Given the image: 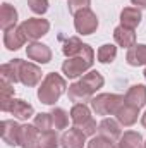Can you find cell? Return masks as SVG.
<instances>
[{"label": "cell", "instance_id": "12", "mask_svg": "<svg viewBox=\"0 0 146 148\" xmlns=\"http://www.w3.org/2000/svg\"><path fill=\"white\" fill-rule=\"evenodd\" d=\"M117 117H119V121H120L122 124L131 126V124H134L136 119H138V107H134V105H131V103H124V105L119 107Z\"/></svg>", "mask_w": 146, "mask_h": 148}, {"label": "cell", "instance_id": "21", "mask_svg": "<svg viewBox=\"0 0 146 148\" xmlns=\"http://www.w3.org/2000/svg\"><path fill=\"white\" fill-rule=\"evenodd\" d=\"M16 19H17V12L9 3H3L2 5V28L7 31L10 26L16 24Z\"/></svg>", "mask_w": 146, "mask_h": 148}, {"label": "cell", "instance_id": "20", "mask_svg": "<svg viewBox=\"0 0 146 148\" xmlns=\"http://www.w3.org/2000/svg\"><path fill=\"white\" fill-rule=\"evenodd\" d=\"M100 134L105 136V138H108L110 141H113V140L120 134V129H119V126H117L113 121L105 119V121L100 124Z\"/></svg>", "mask_w": 146, "mask_h": 148}, {"label": "cell", "instance_id": "10", "mask_svg": "<svg viewBox=\"0 0 146 148\" xmlns=\"http://www.w3.org/2000/svg\"><path fill=\"white\" fill-rule=\"evenodd\" d=\"M3 110L12 112V114H14V115H17L19 119H28V117H31V115H33V107H31V105H28V103H26V102H23V100H12V102H10V105L3 107Z\"/></svg>", "mask_w": 146, "mask_h": 148}, {"label": "cell", "instance_id": "33", "mask_svg": "<svg viewBox=\"0 0 146 148\" xmlns=\"http://www.w3.org/2000/svg\"><path fill=\"white\" fill-rule=\"evenodd\" d=\"M145 76H146V71H145Z\"/></svg>", "mask_w": 146, "mask_h": 148}, {"label": "cell", "instance_id": "32", "mask_svg": "<svg viewBox=\"0 0 146 148\" xmlns=\"http://www.w3.org/2000/svg\"><path fill=\"white\" fill-rule=\"evenodd\" d=\"M143 124H145V127H146V114L143 115Z\"/></svg>", "mask_w": 146, "mask_h": 148}, {"label": "cell", "instance_id": "25", "mask_svg": "<svg viewBox=\"0 0 146 148\" xmlns=\"http://www.w3.org/2000/svg\"><path fill=\"white\" fill-rule=\"evenodd\" d=\"M50 117H52V124H55V127L62 129V127L67 126V115H65L64 110L57 109V110H53L52 114H50Z\"/></svg>", "mask_w": 146, "mask_h": 148}, {"label": "cell", "instance_id": "17", "mask_svg": "<svg viewBox=\"0 0 146 148\" xmlns=\"http://www.w3.org/2000/svg\"><path fill=\"white\" fill-rule=\"evenodd\" d=\"M122 26L129 28V29H134L138 24H139V19H141V12L138 9H124L122 14Z\"/></svg>", "mask_w": 146, "mask_h": 148}, {"label": "cell", "instance_id": "34", "mask_svg": "<svg viewBox=\"0 0 146 148\" xmlns=\"http://www.w3.org/2000/svg\"><path fill=\"white\" fill-rule=\"evenodd\" d=\"M145 148H146V145H145Z\"/></svg>", "mask_w": 146, "mask_h": 148}, {"label": "cell", "instance_id": "15", "mask_svg": "<svg viewBox=\"0 0 146 148\" xmlns=\"http://www.w3.org/2000/svg\"><path fill=\"white\" fill-rule=\"evenodd\" d=\"M127 62L131 66L146 64V45H134L127 53Z\"/></svg>", "mask_w": 146, "mask_h": 148}, {"label": "cell", "instance_id": "6", "mask_svg": "<svg viewBox=\"0 0 146 148\" xmlns=\"http://www.w3.org/2000/svg\"><path fill=\"white\" fill-rule=\"evenodd\" d=\"M96 26H98V19L89 9H83L81 12L76 14V29L81 35H91L96 29Z\"/></svg>", "mask_w": 146, "mask_h": 148}, {"label": "cell", "instance_id": "8", "mask_svg": "<svg viewBox=\"0 0 146 148\" xmlns=\"http://www.w3.org/2000/svg\"><path fill=\"white\" fill-rule=\"evenodd\" d=\"M19 79L24 83V84H28V86H33V84H36L38 79L41 77V73H40V69H38L36 66H33V64H26V62H23V60H19Z\"/></svg>", "mask_w": 146, "mask_h": 148}, {"label": "cell", "instance_id": "19", "mask_svg": "<svg viewBox=\"0 0 146 148\" xmlns=\"http://www.w3.org/2000/svg\"><path fill=\"white\" fill-rule=\"evenodd\" d=\"M19 143L24 148L33 147L36 141V127L33 126H23L21 127V136H19Z\"/></svg>", "mask_w": 146, "mask_h": 148}, {"label": "cell", "instance_id": "26", "mask_svg": "<svg viewBox=\"0 0 146 148\" xmlns=\"http://www.w3.org/2000/svg\"><path fill=\"white\" fill-rule=\"evenodd\" d=\"M84 48V45L77 40V38H71L67 43H65V47H64V53L65 55H74L76 52H81Z\"/></svg>", "mask_w": 146, "mask_h": 148}, {"label": "cell", "instance_id": "23", "mask_svg": "<svg viewBox=\"0 0 146 148\" xmlns=\"http://www.w3.org/2000/svg\"><path fill=\"white\" fill-rule=\"evenodd\" d=\"M98 59H100V62H112L115 59V47L113 45H103L98 50Z\"/></svg>", "mask_w": 146, "mask_h": 148}, {"label": "cell", "instance_id": "28", "mask_svg": "<svg viewBox=\"0 0 146 148\" xmlns=\"http://www.w3.org/2000/svg\"><path fill=\"white\" fill-rule=\"evenodd\" d=\"M89 148H113L108 138H93L89 141Z\"/></svg>", "mask_w": 146, "mask_h": 148}, {"label": "cell", "instance_id": "27", "mask_svg": "<svg viewBox=\"0 0 146 148\" xmlns=\"http://www.w3.org/2000/svg\"><path fill=\"white\" fill-rule=\"evenodd\" d=\"M35 126L40 127V129H43V131L50 129V126H52V117H50V114H40L36 117V121H35Z\"/></svg>", "mask_w": 146, "mask_h": 148}, {"label": "cell", "instance_id": "7", "mask_svg": "<svg viewBox=\"0 0 146 148\" xmlns=\"http://www.w3.org/2000/svg\"><path fill=\"white\" fill-rule=\"evenodd\" d=\"M23 35L26 38H31V40H36V38L43 36L46 31H48V23L45 19H29L26 21L21 28Z\"/></svg>", "mask_w": 146, "mask_h": 148}, {"label": "cell", "instance_id": "14", "mask_svg": "<svg viewBox=\"0 0 146 148\" xmlns=\"http://www.w3.org/2000/svg\"><path fill=\"white\" fill-rule=\"evenodd\" d=\"M28 55L33 59V60H38V62H48L50 60V50L41 45V43H33L28 47Z\"/></svg>", "mask_w": 146, "mask_h": 148}, {"label": "cell", "instance_id": "18", "mask_svg": "<svg viewBox=\"0 0 146 148\" xmlns=\"http://www.w3.org/2000/svg\"><path fill=\"white\" fill-rule=\"evenodd\" d=\"M24 40H26V36L23 35V31H21V29H19V31H16V29H7L5 38H3V41H5V45H7V48H10V50L19 48V47L24 43Z\"/></svg>", "mask_w": 146, "mask_h": 148}, {"label": "cell", "instance_id": "11", "mask_svg": "<svg viewBox=\"0 0 146 148\" xmlns=\"http://www.w3.org/2000/svg\"><path fill=\"white\" fill-rule=\"evenodd\" d=\"M2 127H3V131H2L3 140L9 145H17L19 143V136H21V127L16 122H12V121H5L2 124Z\"/></svg>", "mask_w": 146, "mask_h": 148}, {"label": "cell", "instance_id": "1", "mask_svg": "<svg viewBox=\"0 0 146 148\" xmlns=\"http://www.w3.org/2000/svg\"><path fill=\"white\" fill-rule=\"evenodd\" d=\"M102 84H103V77L100 76V73L93 71V73L86 74L77 84L71 86V90H69V97H71L72 100H76V102H79V100H86V98L91 97L93 91H96Z\"/></svg>", "mask_w": 146, "mask_h": 148}, {"label": "cell", "instance_id": "3", "mask_svg": "<svg viewBox=\"0 0 146 148\" xmlns=\"http://www.w3.org/2000/svg\"><path fill=\"white\" fill-rule=\"evenodd\" d=\"M91 62H93V50L88 45H84V48L79 53V57L67 60L62 66V69H64V73L67 74L69 77H76V76H79L81 73H84L91 66Z\"/></svg>", "mask_w": 146, "mask_h": 148}, {"label": "cell", "instance_id": "5", "mask_svg": "<svg viewBox=\"0 0 146 148\" xmlns=\"http://www.w3.org/2000/svg\"><path fill=\"white\" fill-rule=\"evenodd\" d=\"M122 103V97L117 95H100L98 98L93 100V109L100 115H107V114H117L119 107Z\"/></svg>", "mask_w": 146, "mask_h": 148}, {"label": "cell", "instance_id": "16", "mask_svg": "<svg viewBox=\"0 0 146 148\" xmlns=\"http://www.w3.org/2000/svg\"><path fill=\"white\" fill-rule=\"evenodd\" d=\"M115 36V41L122 47H134V33L132 29L126 28V26H119L113 33Z\"/></svg>", "mask_w": 146, "mask_h": 148}, {"label": "cell", "instance_id": "24", "mask_svg": "<svg viewBox=\"0 0 146 148\" xmlns=\"http://www.w3.org/2000/svg\"><path fill=\"white\" fill-rule=\"evenodd\" d=\"M38 147L40 148H57V136L50 131H46L45 134H41V138L38 140Z\"/></svg>", "mask_w": 146, "mask_h": 148}, {"label": "cell", "instance_id": "9", "mask_svg": "<svg viewBox=\"0 0 146 148\" xmlns=\"http://www.w3.org/2000/svg\"><path fill=\"white\" fill-rule=\"evenodd\" d=\"M84 133L81 129H71L62 136V147L64 148H83L84 143Z\"/></svg>", "mask_w": 146, "mask_h": 148}, {"label": "cell", "instance_id": "22", "mask_svg": "<svg viewBox=\"0 0 146 148\" xmlns=\"http://www.w3.org/2000/svg\"><path fill=\"white\" fill-rule=\"evenodd\" d=\"M117 148H141V136L138 133H126Z\"/></svg>", "mask_w": 146, "mask_h": 148}, {"label": "cell", "instance_id": "31", "mask_svg": "<svg viewBox=\"0 0 146 148\" xmlns=\"http://www.w3.org/2000/svg\"><path fill=\"white\" fill-rule=\"evenodd\" d=\"M132 3H136V5L145 7V9H146V0H132Z\"/></svg>", "mask_w": 146, "mask_h": 148}, {"label": "cell", "instance_id": "30", "mask_svg": "<svg viewBox=\"0 0 146 148\" xmlns=\"http://www.w3.org/2000/svg\"><path fill=\"white\" fill-rule=\"evenodd\" d=\"M89 5V0H69V10L77 14V9H86Z\"/></svg>", "mask_w": 146, "mask_h": 148}, {"label": "cell", "instance_id": "4", "mask_svg": "<svg viewBox=\"0 0 146 148\" xmlns=\"http://www.w3.org/2000/svg\"><path fill=\"white\" fill-rule=\"evenodd\" d=\"M72 121H74V124H76L77 127H81V131H83L84 134H93L95 129H96L95 121L89 117L88 107L83 105V103L76 105V107L72 109Z\"/></svg>", "mask_w": 146, "mask_h": 148}, {"label": "cell", "instance_id": "29", "mask_svg": "<svg viewBox=\"0 0 146 148\" xmlns=\"http://www.w3.org/2000/svg\"><path fill=\"white\" fill-rule=\"evenodd\" d=\"M28 3H29L31 10L36 14H43L46 10V0H28Z\"/></svg>", "mask_w": 146, "mask_h": 148}, {"label": "cell", "instance_id": "2", "mask_svg": "<svg viewBox=\"0 0 146 148\" xmlns=\"http://www.w3.org/2000/svg\"><path fill=\"white\" fill-rule=\"evenodd\" d=\"M65 88V83L60 76L57 74H48L46 79L43 81L40 91H38V97L43 103H53L64 91Z\"/></svg>", "mask_w": 146, "mask_h": 148}, {"label": "cell", "instance_id": "13", "mask_svg": "<svg viewBox=\"0 0 146 148\" xmlns=\"http://www.w3.org/2000/svg\"><path fill=\"white\" fill-rule=\"evenodd\" d=\"M127 103H131V105H134V107H143L146 103V90L145 86H141V84H138V86H132L131 90H129V93H127Z\"/></svg>", "mask_w": 146, "mask_h": 148}]
</instances>
